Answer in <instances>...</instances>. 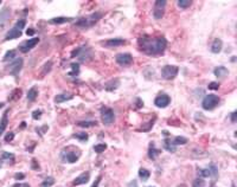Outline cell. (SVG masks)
<instances>
[{"label":"cell","instance_id":"obj_1","mask_svg":"<svg viewBox=\"0 0 237 187\" xmlns=\"http://www.w3.org/2000/svg\"><path fill=\"white\" fill-rule=\"evenodd\" d=\"M139 49L147 56H160L166 50L167 40L165 37L142 36L138 40Z\"/></svg>","mask_w":237,"mask_h":187},{"label":"cell","instance_id":"obj_2","mask_svg":"<svg viewBox=\"0 0 237 187\" xmlns=\"http://www.w3.org/2000/svg\"><path fill=\"white\" fill-rule=\"evenodd\" d=\"M102 16H103L102 12H95V13H92L90 16L82 17L78 20H76L75 26L78 27V29H82V30L90 29V27L94 26V25L102 18Z\"/></svg>","mask_w":237,"mask_h":187},{"label":"cell","instance_id":"obj_3","mask_svg":"<svg viewBox=\"0 0 237 187\" xmlns=\"http://www.w3.org/2000/svg\"><path fill=\"white\" fill-rule=\"evenodd\" d=\"M80 155H81L80 150H72L70 148H64L61 153V160H62V162L75 164L78 160Z\"/></svg>","mask_w":237,"mask_h":187},{"label":"cell","instance_id":"obj_4","mask_svg":"<svg viewBox=\"0 0 237 187\" xmlns=\"http://www.w3.org/2000/svg\"><path fill=\"white\" fill-rule=\"evenodd\" d=\"M219 97L217 95H213V94H210V95H206V96L203 98V102H202V107L205 110H212L215 109L218 104H219Z\"/></svg>","mask_w":237,"mask_h":187},{"label":"cell","instance_id":"obj_5","mask_svg":"<svg viewBox=\"0 0 237 187\" xmlns=\"http://www.w3.org/2000/svg\"><path fill=\"white\" fill-rule=\"evenodd\" d=\"M101 118H102V123L104 126H110V124H113L114 121H115L114 110L109 107L101 108Z\"/></svg>","mask_w":237,"mask_h":187},{"label":"cell","instance_id":"obj_6","mask_svg":"<svg viewBox=\"0 0 237 187\" xmlns=\"http://www.w3.org/2000/svg\"><path fill=\"white\" fill-rule=\"evenodd\" d=\"M179 72V68L176 65H165L161 69V77L164 80L171 81L176 78Z\"/></svg>","mask_w":237,"mask_h":187},{"label":"cell","instance_id":"obj_7","mask_svg":"<svg viewBox=\"0 0 237 187\" xmlns=\"http://www.w3.org/2000/svg\"><path fill=\"white\" fill-rule=\"evenodd\" d=\"M197 174L199 175V178H217L218 176V168L216 167V165L211 164L208 168H199L197 171Z\"/></svg>","mask_w":237,"mask_h":187},{"label":"cell","instance_id":"obj_8","mask_svg":"<svg viewBox=\"0 0 237 187\" xmlns=\"http://www.w3.org/2000/svg\"><path fill=\"white\" fill-rule=\"evenodd\" d=\"M167 1L165 0H158L154 3V10H153V17L154 19H161L165 14V8H166Z\"/></svg>","mask_w":237,"mask_h":187},{"label":"cell","instance_id":"obj_9","mask_svg":"<svg viewBox=\"0 0 237 187\" xmlns=\"http://www.w3.org/2000/svg\"><path fill=\"white\" fill-rule=\"evenodd\" d=\"M38 43H39V38H38V37L31 38V39H27V40L23 42V43L19 45V50L22 51L23 54H26V52H29L30 50H32V49L34 48Z\"/></svg>","mask_w":237,"mask_h":187},{"label":"cell","instance_id":"obj_10","mask_svg":"<svg viewBox=\"0 0 237 187\" xmlns=\"http://www.w3.org/2000/svg\"><path fill=\"white\" fill-rule=\"evenodd\" d=\"M116 63L121 66H129L133 63V56L128 52L124 54H118L116 56Z\"/></svg>","mask_w":237,"mask_h":187},{"label":"cell","instance_id":"obj_11","mask_svg":"<svg viewBox=\"0 0 237 187\" xmlns=\"http://www.w3.org/2000/svg\"><path fill=\"white\" fill-rule=\"evenodd\" d=\"M23 63H24L23 58H17L16 60H13L12 63H10V65H8V69H10V75L17 77L18 74H19V71H20L22 68H23Z\"/></svg>","mask_w":237,"mask_h":187},{"label":"cell","instance_id":"obj_12","mask_svg":"<svg viewBox=\"0 0 237 187\" xmlns=\"http://www.w3.org/2000/svg\"><path fill=\"white\" fill-rule=\"evenodd\" d=\"M170 103H171V97L168 96L167 94H160L154 100V104L158 108H166L168 107Z\"/></svg>","mask_w":237,"mask_h":187},{"label":"cell","instance_id":"obj_13","mask_svg":"<svg viewBox=\"0 0 237 187\" xmlns=\"http://www.w3.org/2000/svg\"><path fill=\"white\" fill-rule=\"evenodd\" d=\"M72 98H74V95L71 92H62V94H58L55 96L54 101L55 103H63V102L70 101Z\"/></svg>","mask_w":237,"mask_h":187},{"label":"cell","instance_id":"obj_14","mask_svg":"<svg viewBox=\"0 0 237 187\" xmlns=\"http://www.w3.org/2000/svg\"><path fill=\"white\" fill-rule=\"evenodd\" d=\"M89 179H90V173H89V172H84V173H82L81 175L77 176L75 180H74L72 184H74L75 186L84 185V184H87V182L89 181Z\"/></svg>","mask_w":237,"mask_h":187},{"label":"cell","instance_id":"obj_15","mask_svg":"<svg viewBox=\"0 0 237 187\" xmlns=\"http://www.w3.org/2000/svg\"><path fill=\"white\" fill-rule=\"evenodd\" d=\"M124 43H126L124 39H121V38H114V39H108L107 42H106V44H104V46H107V48H118V46L124 45Z\"/></svg>","mask_w":237,"mask_h":187},{"label":"cell","instance_id":"obj_16","mask_svg":"<svg viewBox=\"0 0 237 187\" xmlns=\"http://www.w3.org/2000/svg\"><path fill=\"white\" fill-rule=\"evenodd\" d=\"M8 109L6 110L5 112H4V115H3V117L0 118V136L4 134V132L6 130V127H7V124H8Z\"/></svg>","mask_w":237,"mask_h":187},{"label":"cell","instance_id":"obj_17","mask_svg":"<svg viewBox=\"0 0 237 187\" xmlns=\"http://www.w3.org/2000/svg\"><path fill=\"white\" fill-rule=\"evenodd\" d=\"M213 74H215L216 77L223 80V78H225L226 76L229 75V70L226 69L225 66H217V68H215V70H213Z\"/></svg>","mask_w":237,"mask_h":187},{"label":"cell","instance_id":"obj_18","mask_svg":"<svg viewBox=\"0 0 237 187\" xmlns=\"http://www.w3.org/2000/svg\"><path fill=\"white\" fill-rule=\"evenodd\" d=\"M223 49V42H222L219 38H216L213 39V42L211 44V52L213 54H219Z\"/></svg>","mask_w":237,"mask_h":187},{"label":"cell","instance_id":"obj_19","mask_svg":"<svg viewBox=\"0 0 237 187\" xmlns=\"http://www.w3.org/2000/svg\"><path fill=\"white\" fill-rule=\"evenodd\" d=\"M22 36V31H19L18 29H16V27H13V29H11L8 32H7V34H6L5 37V40H12V39H17V38H19Z\"/></svg>","mask_w":237,"mask_h":187},{"label":"cell","instance_id":"obj_20","mask_svg":"<svg viewBox=\"0 0 237 187\" xmlns=\"http://www.w3.org/2000/svg\"><path fill=\"white\" fill-rule=\"evenodd\" d=\"M10 13H11V11H10L8 7H4V8L0 11V27H3V25L7 22V19H8V17H10Z\"/></svg>","mask_w":237,"mask_h":187},{"label":"cell","instance_id":"obj_21","mask_svg":"<svg viewBox=\"0 0 237 187\" xmlns=\"http://www.w3.org/2000/svg\"><path fill=\"white\" fill-rule=\"evenodd\" d=\"M118 86H120V81H118V78H115V80H112V81H109V82H107V83L104 84V89L107 91H114L115 89H118Z\"/></svg>","mask_w":237,"mask_h":187},{"label":"cell","instance_id":"obj_22","mask_svg":"<svg viewBox=\"0 0 237 187\" xmlns=\"http://www.w3.org/2000/svg\"><path fill=\"white\" fill-rule=\"evenodd\" d=\"M161 153V150L160 149H156L155 147H154V144L151 143V147H150V149H148V158L151 159V160H155L156 156Z\"/></svg>","mask_w":237,"mask_h":187},{"label":"cell","instance_id":"obj_23","mask_svg":"<svg viewBox=\"0 0 237 187\" xmlns=\"http://www.w3.org/2000/svg\"><path fill=\"white\" fill-rule=\"evenodd\" d=\"M72 20H74L72 18H66V17H56V18L50 19V23H51V24H64V23L72 22Z\"/></svg>","mask_w":237,"mask_h":187},{"label":"cell","instance_id":"obj_24","mask_svg":"<svg viewBox=\"0 0 237 187\" xmlns=\"http://www.w3.org/2000/svg\"><path fill=\"white\" fill-rule=\"evenodd\" d=\"M37 96H38V89L36 88V86H32L30 90L27 91V100H29L30 102L36 101Z\"/></svg>","mask_w":237,"mask_h":187},{"label":"cell","instance_id":"obj_25","mask_svg":"<svg viewBox=\"0 0 237 187\" xmlns=\"http://www.w3.org/2000/svg\"><path fill=\"white\" fill-rule=\"evenodd\" d=\"M151 176V172L147 171L146 168H140L139 169V178H140L142 181H147Z\"/></svg>","mask_w":237,"mask_h":187},{"label":"cell","instance_id":"obj_26","mask_svg":"<svg viewBox=\"0 0 237 187\" xmlns=\"http://www.w3.org/2000/svg\"><path fill=\"white\" fill-rule=\"evenodd\" d=\"M164 146H165V149L168 150V152H171V153H174V152H176V146L172 143V140L171 139H165Z\"/></svg>","mask_w":237,"mask_h":187},{"label":"cell","instance_id":"obj_27","mask_svg":"<svg viewBox=\"0 0 237 187\" xmlns=\"http://www.w3.org/2000/svg\"><path fill=\"white\" fill-rule=\"evenodd\" d=\"M177 5L179 6V8L185 10V8H189L190 6L192 5V1L191 0H179V1H177Z\"/></svg>","mask_w":237,"mask_h":187},{"label":"cell","instance_id":"obj_28","mask_svg":"<svg viewBox=\"0 0 237 187\" xmlns=\"http://www.w3.org/2000/svg\"><path fill=\"white\" fill-rule=\"evenodd\" d=\"M55 184V179L52 176H48L43 180V182L40 184V187H51Z\"/></svg>","mask_w":237,"mask_h":187},{"label":"cell","instance_id":"obj_29","mask_svg":"<svg viewBox=\"0 0 237 187\" xmlns=\"http://www.w3.org/2000/svg\"><path fill=\"white\" fill-rule=\"evenodd\" d=\"M96 124V121H81L77 123V126H80L82 128H89V127H94Z\"/></svg>","mask_w":237,"mask_h":187},{"label":"cell","instance_id":"obj_30","mask_svg":"<svg viewBox=\"0 0 237 187\" xmlns=\"http://www.w3.org/2000/svg\"><path fill=\"white\" fill-rule=\"evenodd\" d=\"M192 187H206V182L203 178H197L192 182Z\"/></svg>","mask_w":237,"mask_h":187},{"label":"cell","instance_id":"obj_31","mask_svg":"<svg viewBox=\"0 0 237 187\" xmlns=\"http://www.w3.org/2000/svg\"><path fill=\"white\" fill-rule=\"evenodd\" d=\"M20 96H22V90H20V89H14V90L12 91L11 96H8V100H10V101L18 100V98H20Z\"/></svg>","mask_w":237,"mask_h":187},{"label":"cell","instance_id":"obj_32","mask_svg":"<svg viewBox=\"0 0 237 187\" xmlns=\"http://www.w3.org/2000/svg\"><path fill=\"white\" fill-rule=\"evenodd\" d=\"M172 143L174 146H177V144H185L187 143V139L184 138V136H177L174 140H172Z\"/></svg>","mask_w":237,"mask_h":187},{"label":"cell","instance_id":"obj_33","mask_svg":"<svg viewBox=\"0 0 237 187\" xmlns=\"http://www.w3.org/2000/svg\"><path fill=\"white\" fill-rule=\"evenodd\" d=\"M71 68H72V70L69 72V75L70 76H77L78 74H80V64L72 63V64H71Z\"/></svg>","mask_w":237,"mask_h":187},{"label":"cell","instance_id":"obj_34","mask_svg":"<svg viewBox=\"0 0 237 187\" xmlns=\"http://www.w3.org/2000/svg\"><path fill=\"white\" fill-rule=\"evenodd\" d=\"M107 149V144L106 143H100V144H96V146H94V150H95V153H103L104 150Z\"/></svg>","mask_w":237,"mask_h":187},{"label":"cell","instance_id":"obj_35","mask_svg":"<svg viewBox=\"0 0 237 187\" xmlns=\"http://www.w3.org/2000/svg\"><path fill=\"white\" fill-rule=\"evenodd\" d=\"M16 57V51L14 50H10V51H7L5 55V57H4V62H7V60H10V59H13Z\"/></svg>","mask_w":237,"mask_h":187},{"label":"cell","instance_id":"obj_36","mask_svg":"<svg viewBox=\"0 0 237 187\" xmlns=\"http://www.w3.org/2000/svg\"><path fill=\"white\" fill-rule=\"evenodd\" d=\"M51 68H52V62H48V63H45L43 70H42V77H43L44 75H46L48 72H50Z\"/></svg>","mask_w":237,"mask_h":187},{"label":"cell","instance_id":"obj_37","mask_svg":"<svg viewBox=\"0 0 237 187\" xmlns=\"http://www.w3.org/2000/svg\"><path fill=\"white\" fill-rule=\"evenodd\" d=\"M75 138L76 139H78L80 141H87L88 140V134L86 133V132H81V133H77L75 134Z\"/></svg>","mask_w":237,"mask_h":187},{"label":"cell","instance_id":"obj_38","mask_svg":"<svg viewBox=\"0 0 237 187\" xmlns=\"http://www.w3.org/2000/svg\"><path fill=\"white\" fill-rule=\"evenodd\" d=\"M25 25H26V20L25 19H20V20H18V22L16 23V29H18L19 31H22L23 29L25 27Z\"/></svg>","mask_w":237,"mask_h":187},{"label":"cell","instance_id":"obj_39","mask_svg":"<svg viewBox=\"0 0 237 187\" xmlns=\"http://www.w3.org/2000/svg\"><path fill=\"white\" fill-rule=\"evenodd\" d=\"M10 159H14V155L12 153H8V152H4L1 154V160H10Z\"/></svg>","mask_w":237,"mask_h":187},{"label":"cell","instance_id":"obj_40","mask_svg":"<svg viewBox=\"0 0 237 187\" xmlns=\"http://www.w3.org/2000/svg\"><path fill=\"white\" fill-rule=\"evenodd\" d=\"M42 114H43V112H42V110H39V109H38V110H34V112H32V118L33 120H39V118L42 117Z\"/></svg>","mask_w":237,"mask_h":187},{"label":"cell","instance_id":"obj_41","mask_svg":"<svg viewBox=\"0 0 237 187\" xmlns=\"http://www.w3.org/2000/svg\"><path fill=\"white\" fill-rule=\"evenodd\" d=\"M31 168L32 169H34V171H39L40 168H39V165H38V162L36 159H32V161H31Z\"/></svg>","mask_w":237,"mask_h":187},{"label":"cell","instance_id":"obj_42","mask_svg":"<svg viewBox=\"0 0 237 187\" xmlns=\"http://www.w3.org/2000/svg\"><path fill=\"white\" fill-rule=\"evenodd\" d=\"M13 139H14V133L10 132V133L6 134V136H5V141H6V142H11Z\"/></svg>","mask_w":237,"mask_h":187},{"label":"cell","instance_id":"obj_43","mask_svg":"<svg viewBox=\"0 0 237 187\" xmlns=\"http://www.w3.org/2000/svg\"><path fill=\"white\" fill-rule=\"evenodd\" d=\"M218 88H219V84L216 83V82H211L210 84H209V89L210 90H218Z\"/></svg>","mask_w":237,"mask_h":187},{"label":"cell","instance_id":"obj_44","mask_svg":"<svg viewBox=\"0 0 237 187\" xmlns=\"http://www.w3.org/2000/svg\"><path fill=\"white\" fill-rule=\"evenodd\" d=\"M14 179L16 180H23V179H25V174L24 173H17L14 175Z\"/></svg>","mask_w":237,"mask_h":187},{"label":"cell","instance_id":"obj_45","mask_svg":"<svg viewBox=\"0 0 237 187\" xmlns=\"http://www.w3.org/2000/svg\"><path fill=\"white\" fill-rule=\"evenodd\" d=\"M101 178H102V176H98V178L96 179V181H95V182H94V184L92 185V187H98V185H100V182H101Z\"/></svg>","mask_w":237,"mask_h":187},{"label":"cell","instance_id":"obj_46","mask_svg":"<svg viewBox=\"0 0 237 187\" xmlns=\"http://www.w3.org/2000/svg\"><path fill=\"white\" fill-rule=\"evenodd\" d=\"M128 187H139V186H138V182H136V180H132V181L128 184Z\"/></svg>","mask_w":237,"mask_h":187},{"label":"cell","instance_id":"obj_47","mask_svg":"<svg viewBox=\"0 0 237 187\" xmlns=\"http://www.w3.org/2000/svg\"><path fill=\"white\" fill-rule=\"evenodd\" d=\"M12 187H30V185L29 184H16Z\"/></svg>","mask_w":237,"mask_h":187},{"label":"cell","instance_id":"obj_48","mask_svg":"<svg viewBox=\"0 0 237 187\" xmlns=\"http://www.w3.org/2000/svg\"><path fill=\"white\" fill-rule=\"evenodd\" d=\"M231 122L232 123H236V112H231Z\"/></svg>","mask_w":237,"mask_h":187},{"label":"cell","instance_id":"obj_49","mask_svg":"<svg viewBox=\"0 0 237 187\" xmlns=\"http://www.w3.org/2000/svg\"><path fill=\"white\" fill-rule=\"evenodd\" d=\"M26 33H27V36H33V34H34V30H33V29H29L26 31Z\"/></svg>","mask_w":237,"mask_h":187},{"label":"cell","instance_id":"obj_50","mask_svg":"<svg viewBox=\"0 0 237 187\" xmlns=\"http://www.w3.org/2000/svg\"><path fill=\"white\" fill-rule=\"evenodd\" d=\"M231 187H236V185H235V182H232V185H231Z\"/></svg>","mask_w":237,"mask_h":187},{"label":"cell","instance_id":"obj_51","mask_svg":"<svg viewBox=\"0 0 237 187\" xmlns=\"http://www.w3.org/2000/svg\"><path fill=\"white\" fill-rule=\"evenodd\" d=\"M4 107V103H0V108H3Z\"/></svg>","mask_w":237,"mask_h":187},{"label":"cell","instance_id":"obj_52","mask_svg":"<svg viewBox=\"0 0 237 187\" xmlns=\"http://www.w3.org/2000/svg\"><path fill=\"white\" fill-rule=\"evenodd\" d=\"M178 187H186V186H185V185H179Z\"/></svg>","mask_w":237,"mask_h":187},{"label":"cell","instance_id":"obj_53","mask_svg":"<svg viewBox=\"0 0 237 187\" xmlns=\"http://www.w3.org/2000/svg\"><path fill=\"white\" fill-rule=\"evenodd\" d=\"M0 166H1V161H0Z\"/></svg>","mask_w":237,"mask_h":187},{"label":"cell","instance_id":"obj_54","mask_svg":"<svg viewBox=\"0 0 237 187\" xmlns=\"http://www.w3.org/2000/svg\"><path fill=\"white\" fill-rule=\"evenodd\" d=\"M0 4H1V1H0Z\"/></svg>","mask_w":237,"mask_h":187}]
</instances>
